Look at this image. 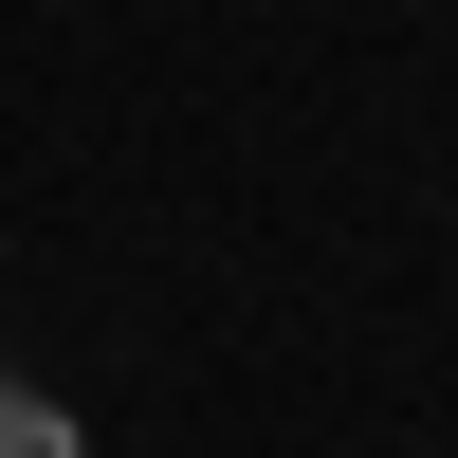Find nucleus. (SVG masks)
<instances>
[{"label":"nucleus","instance_id":"nucleus-1","mask_svg":"<svg viewBox=\"0 0 458 458\" xmlns=\"http://www.w3.org/2000/svg\"><path fill=\"white\" fill-rule=\"evenodd\" d=\"M0 458H92V440H73L55 386H19V367H0Z\"/></svg>","mask_w":458,"mask_h":458}]
</instances>
